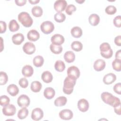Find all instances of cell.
I'll return each instance as SVG.
<instances>
[{"instance_id":"cell-1","label":"cell","mask_w":121,"mask_h":121,"mask_svg":"<svg viewBox=\"0 0 121 121\" xmlns=\"http://www.w3.org/2000/svg\"><path fill=\"white\" fill-rule=\"evenodd\" d=\"M103 102L112 107H115L121 104V101L118 97L113 96L111 93L104 92L102 93L101 95Z\"/></svg>"},{"instance_id":"cell-2","label":"cell","mask_w":121,"mask_h":121,"mask_svg":"<svg viewBox=\"0 0 121 121\" xmlns=\"http://www.w3.org/2000/svg\"><path fill=\"white\" fill-rule=\"evenodd\" d=\"M76 79L70 78L69 77H67L64 81L63 84V91L67 95L71 94L73 91L74 86L76 83Z\"/></svg>"},{"instance_id":"cell-3","label":"cell","mask_w":121,"mask_h":121,"mask_svg":"<svg viewBox=\"0 0 121 121\" xmlns=\"http://www.w3.org/2000/svg\"><path fill=\"white\" fill-rule=\"evenodd\" d=\"M18 20L21 24L26 27H30L33 23L32 18L29 13L26 12H21L18 15Z\"/></svg>"},{"instance_id":"cell-4","label":"cell","mask_w":121,"mask_h":121,"mask_svg":"<svg viewBox=\"0 0 121 121\" xmlns=\"http://www.w3.org/2000/svg\"><path fill=\"white\" fill-rule=\"evenodd\" d=\"M100 50L101 56L104 58L109 59L112 56V50L108 43H102L100 45Z\"/></svg>"},{"instance_id":"cell-5","label":"cell","mask_w":121,"mask_h":121,"mask_svg":"<svg viewBox=\"0 0 121 121\" xmlns=\"http://www.w3.org/2000/svg\"><path fill=\"white\" fill-rule=\"evenodd\" d=\"M40 29L43 33L47 35L51 33L54 30V26L51 21H46L41 24Z\"/></svg>"},{"instance_id":"cell-6","label":"cell","mask_w":121,"mask_h":121,"mask_svg":"<svg viewBox=\"0 0 121 121\" xmlns=\"http://www.w3.org/2000/svg\"><path fill=\"white\" fill-rule=\"evenodd\" d=\"M67 72L68 77L76 79L79 77L80 74L79 69L77 67L75 66L69 67L68 69Z\"/></svg>"},{"instance_id":"cell-7","label":"cell","mask_w":121,"mask_h":121,"mask_svg":"<svg viewBox=\"0 0 121 121\" xmlns=\"http://www.w3.org/2000/svg\"><path fill=\"white\" fill-rule=\"evenodd\" d=\"M30 100L29 97L26 95H21L17 100V103L20 107H27L30 104Z\"/></svg>"},{"instance_id":"cell-8","label":"cell","mask_w":121,"mask_h":121,"mask_svg":"<svg viewBox=\"0 0 121 121\" xmlns=\"http://www.w3.org/2000/svg\"><path fill=\"white\" fill-rule=\"evenodd\" d=\"M67 6V2L65 0H58L54 3V9L58 13H61L64 10Z\"/></svg>"},{"instance_id":"cell-9","label":"cell","mask_w":121,"mask_h":121,"mask_svg":"<svg viewBox=\"0 0 121 121\" xmlns=\"http://www.w3.org/2000/svg\"><path fill=\"white\" fill-rule=\"evenodd\" d=\"M16 112L15 106L12 104H8L2 108V112L4 115L8 116L14 115Z\"/></svg>"},{"instance_id":"cell-10","label":"cell","mask_w":121,"mask_h":121,"mask_svg":"<svg viewBox=\"0 0 121 121\" xmlns=\"http://www.w3.org/2000/svg\"><path fill=\"white\" fill-rule=\"evenodd\" d=\"M43 112L40 108H35L34 109L31 113V118L32 120L37 121L43 118Z\"/></svg>"},{"instance_id":"cell-11","label":"cell","mask_w":121,"mask_h":121,"mask_svg":"<svg viewBox=\"0 0 121 121\" xmlns=\"http://www.w3.org/2000/svg\"><path fill=\"white\" fill-rule=\"evenodd\" d=\"M23 50L27 54H32L35 51V46L32 43L26 42L23 46Z\"/></svg>"},{"instance_id":"cell-12","label":"cell","mask_w":121,"mask_h":121,"mask_svg":"<svg viewBox=\"0 0 121 121\" xmlns=\"http://www.w3.org/2000/svg\"><path fill=\"white\" fill-rule=\"evenodd\" d=\"M72 112L69 109H64L59 112L60 117L63 120H69L73 117Z\"/></svg>"},{"instance_id":"cell-13","label":"cell","mask_w":121,"mask_h":121,"mask_svg":"<svg viewBox=\"0 0 121 121\" xmlns=\"http://www.w3.org/2000/svg\"><path fill=\"white\" fill-rule=\"evenodd\" d=\"M88 102L85 99H80L78 102V107L79 110L82 112H86L89 108Z\"/></svg>"},{"instance_id":"cell-14","label":"cell","mask_w":121,"mask_h":121,"mask_svg":"<svg viewBox=\"0 0 121 121\" xmlns=\"http://www.w3.org/2000/svg\"><path fill=\"white\" fill-rule=\"evenodd\" d=\"M106 63L104 60L102 59L96 60L94 63V69L97 71H100L103 70L105 67Z\"/></svg>"},{"instance_id":"cell-15","label":"cell","mask_w":121,"mask_h":121,"mask_svg":"<svg viewBox=\"0 0 121 121\" xmlns=\"http://www.w3.org/2000/svg\"><path fill=\"white\" fill-rule=\"evenodd\" d=\"M51 41L53 44L61 45V44L64 43L65 39L62 35L60 34H55L52 36Z\"/></svg>"},{"instance_id":"cell-16","label":"cell","mask_w":121,"mask_h":121,"mask_svg":"<svg viewBox=\"0 0 121 121\" xmlns=\"http://www.w3.org/2000/svg\"><path fill=\"white\" fill-rule=\"evenodd\" d=\"M116 75L112 73H109L104 77L103 82L105 84L110 85L113 83L116 80Z\"/></svg>"},{"instance_id":"cell-17","label":"cell","mask_w":121,"mask_h":121,"mask_svg":"<svg viewBox=\"0 0 121 121\" xmlns=\"http://www.w3.org/2000/svg\"><path fill=\"white\" fill-rule=\"evenodd\" d=\"M27 37L29 40L35 42L39 39L40 34L36 30L32 29L28 32L27 34Z\"/></svg>"},{"instance_id":"cell-18","label":"cell","mask_w":121,"mask_h":121,"mask_svg":"<svg viewBox=\"0 0 121 121\" xmlns=\"http://www.w3.org/2000/svg\"><path fill=\"white\" fill-rule=\"evenodd\" d=\"M34 73L33 67L29 65L24 66L22 69V73L25 77H30L32 76Z\"/></svg>"},{"instance_id":"cell-19","label":"cell","mask_w":121,"mask_h":121,"mask_svg":"<svg viewBox=\"0 0 121 121\" xmlns=\"http://www.w3.org/2000/svg\"><path fill=\"white\" fill-rule=\"evenodd\" d=\"M24 40V36L21 33H17L12 37V41L14 44L20 45Z\"/></svg>"},{"instance_id":"cell-20","label":"cell","mask_w":121,"mask_h":121,"mask_svg":"<svg viewBox=\"0 0 121 121\" xmlns=\"http://www.w3.org/2000/svg\"><path fill=\"white\" fill-rule=\"evenodd\" d=\"M8 93L11 96H15L19 93V89L17 85L12 84L9 85L7 88Z\"/></svg>"},{"instance_id":"cell-21","label":"cell","mask_w":121,"mask_h":121,"mask_svg":"<svg viewBox=\"0 0 121 121\" xmlns=\"http://www.w3.org/2000/svg\"><path fill=\"white\" fill-rule=\"evenodd\" d=\"M89 24L93 26H97L100 22V17L96 14H92L88 18Z\"/></svg>"},{"instance_id":"cell-22","label":"cell","mask_w":121,"mask_h":121,"mask_svg":"<svg viewBox=\"0 0 121 121\" xmlns=\"http://www.w3.org/2000/svg\"><path fill=\"white\" fill-rule=\"evenodd\" d=\"M55 92L54 89L52 87H46L43 92L44 96L47 99H51L54 97Z\"/></svg>"},{"instance_id":"cell-23","label":"cell","mask_w":121,"mask_h":121,"mask_svg":"<svg viewBox=\"0 0 121 121\" xmlns=\"http://www.w3.org/2000/svg\"><path fill=\"white\" fill-rule=\"evenodd\" d=\"M41 78L44 82L49 83L52 81L53 76L52 74L49 71H45L42 73Z\"/></svg>"},{"instance_id":"cell-24","label":"cell","mask_w":121,"mask_h":121,"mask_svg":"<svg viewBox=\"0 0 121 121\" xmlns=\"http://www.w3.org/2000/svg\"><path fill=\"white\" fill-rule=\"evenodd\" d=\"M64 59L67 62H72L75 59V53L70 51H67L64 54Z\"/></svg>"},{"instance_id":"cell-25","label":"cell","mask_w":121,"mask_h":121,"mask_svg":"<svg viewBox=\"0 0 121 121\" xmlns=\"http://www.w3.org/2000/svg\"><path fill=\"white\" fill-rule=\"evenodd\" d=\"M72 36L75 38H79L82 35V30L78 26H74L70 31Z\"/></svg>"},{"instance_id":"cell-26","label":"cell","mask_w":121,"mask_h":121,"mask_svg":"<svg viewBox=\"0 0 121 121\" xmlns=\"http://www.w3.org/2000/svg\"><path fill=\"white\" fill-rule=\"evenodd\" d=\"M67 101V99L65 96H61L57 98L54 102V105L56 106H63L65 105Z\"/></svg>"},{"instance_id":"cell-27","label":"cell","mask_w":121,"mask_h":121,"mask_svg":"<svg viewBox=\"0 0 121 121\" xmlns=\"http://www.w3.org/2000/svg\"><path fill=\"white\" fill-rule=\"evenodd\" d=\"M42 87V84L38 81H34L31 83V90L35 93L39 92Z\"/></svg>"},{"instance_id":"cell-28","label":"cell","mask_w":121,"mask_h":121,"mask_svg":"<svg viewBox=\"0 0 121 121\" xmlns=\"http://www.w3.org/2000/svg\"><path fill=\"white\" fill-rule=\"evenodd\" d=\"M9 28L11 32H14L17 31L19 28V25L15 19L10 21L9 24Z\"/></svg>"},{"instance_id":"cell-29","label":"cell","mask_w":121,"mask_h":121,"mask_svg":"<svg viewBox=\"0 0 121 121\" xmlns=\"http://www.w3.org/2000/svg\"><path fill=\"white\" fill-rule=\"evenodd\" d=\"M50 49L51 52L54 54H59L62 51V47L60 45H57L52 43L50 46Z\"/></svg>"},{"instance_id":"cell-30","label":"cell","mask_w":121,"mask_h":121,"mask_svg":"<svg viewBox=\"0 0 121 121\" xmlns=\"http://www.w3.org/2000/svg\"><path fill=\"white\" fill-rule=\"evenodd\" d=\"M33 64L36 67H41L44 62L43 58L40 55H37L34 57L33 59Z\"/></svg>"},{"instance_id":"cell-31","label":"cell","mask_w":121,"mask_h":121,"mask_svg":"<svg viewBox=\"0 0 121 121\" xmlns=\"http://www.w3.org/2000/svg\"><path fill=\"white\" fill-rule=\"evenodd\" d=\"M31 11L33 16L35 17H40L43 14V9L41 7L38 6L33 7Z\"/></svg>"},{"instance_id":"cell-32","label":"cell","mask_w":121,"mask_h":121,"mask_svg":"<svg viewBox=\"0 0 121 121\" xmlns=\"http://www.w3.org/2000/svg\"><path fill=\"white\" fill-rule=\"evenodd\" d=\"M28 110L26 107H22L18 112L17 117L20 120L25 119L28 116Z\"/></svg>"},{"instance_id":"cell-33","label":"cell","mask_w":121,"mask_h":121,"mask_svg":"<svg viewBox=\"0 0 121 121\" xmlns=\"http://www.w3.org/2000/svg\"><path fill=\"white\" fill-rule=\"evenodd\" d=\"M54 68L58 72H62L65 69V65L63 61L60 60H57L54 64Z\"/></svg>"},{"instance_id":"cell-34","label":"cell","mask_w":121,"mask_h":121,"mask_svg":"<svg viewBox=\"0 0 121 121\" xmlns=\"http://www.w3.org/2000/svg\"><path fill=\"white\" fill-rule=\"evenodd\" d=\"M71 47L73 50L76 52H79L83 48V44L79 41H74L71 44Z\"/></svg>"},{"instance_id":"cell-35","label":"cell","mask_w":121,"mask_h":121,"mask_svg":"<svg viewBox=\"0 0 121 121\" xmlns=\"http://www.w3.org/2000/svg\"><path fill=\"white\" fill-rule=\"evenodd\" d=\"M112 66L115 70L120 71L121 70V60L115 59L112 62Z\"/></svg>"},{"instance_id":"cell-36","label":"cell","mask_w":121,"mask_h":121,"mask_svg":"<svg viewBox=\"0 0 121 121\" xmlns=\"http://www.w3.org/2000/svg\"><path fill=\"white\" fill-rule=\"evenodd\" d=\"M54 18L55 21L58 23L63 22L66 19V16L62 13H57L54 15Z\"/></svg>"},{"instance_id":"cell-37","label":"cell","mask_w":121,"mask_h":121,"mask_svg":"<svg viewBox=\"0 0 121 121\" xmlns=\"http://www.w3.org/2000/svg\"><path fill=\"white\" fill-rule=\"evenodd\" d=\"M8 81V77L6 73L1 71L0 72V85H3L7 83Z\"/></svg>"},{"instance_id":"cell-38","label":"cell","mask_w":121,"mask_h":121,"mask_svg":"<svg viewBox=\"0 0 121 121\" xmlns=\"http://www.w3.org/2000/svg\"><path fill=\"white\" fill-rule=\"evenodd\" d=\"M10 102L9 98L5 95H3L0 97V104L2 106H5L9 104Z\"/></svg>"},{"instance_id":"cell-39","label":"cell","mask_w":121,"mask_h":121,"mask_svg":"<svg viewBox=\"0 0 121 121\" xmlns=\"http://www.w3.org/2000/svg\"><path fill=\"white\" fill-rule=\"evenodd\" d=\"M117 11L116 7L113 5H109L105 9V12L108 15L114 14Z\"/></svg>"},{"instance_id":"cell-40","label":"cell","mask_w":121,"mask_h":121,"mask_svg":"<svg viewBox=\"0 0 121 121\" xmlns=\"http://www.w3.org/2000/svg\"><path fill=\"white\" fill-rule=\"evenodd\" d=\"M77 9L76 7L73 4L68 5L66 9V12L69 15H71Z\"/></svg>"},{"instance_id":"cell-41","label":"cell","mask_w":121,"mask_h":121,"mask_svg":"<svg viewBox=\"0 0 121 121\" xmlns=\"http://www.w3.org/2000/svg\"><path fill=\"white\" fill-rule=\"evenodd\" d=\"M18 84L21 87L25 88H26L28 86V81L26 79V78H22L19 79L18 81Z\"/></svg>"},{"instance_id":"cell-42","label":"cell","mask_w":121,"mask_h":121,"mask_svg":"<svg viewBox=\"0 0 121 121\" xmlns=\"http://www.w3.org/2000/svg\"><path fill=\"white\" fill-rule=\"evenodd\" d=\"M113 24L117 27H121V17L117 16L113 19Z\"/></svg>"},{"instance_id":"cell-43","label":"cell","mask_w":121,"mask_h":121,"mask_svg":"<svg viewBox=\"0 0 121 121\" xmlns=\"http://www.w3.org/2000/svg\"><path fill=\"white\" fill-rule=\"evenodd\" d=\"M113 91L117 94L119 95H121V83L119 82L118 83L116 84L113 87Z\"/></svg>"},{"instance_id":"cell-44","label":"cell","mask_w":121,"mask_h":121,"mask_svg":"<svg viewBox=\"0 0 121 121\" xmlns=\"http://www.w3.org/2000/svg\"><path fill=\"white\" fill-rule=\"evenodd\" d=\"M0 34H2V33H5L6 32V28H7L6 23L4 21H0Z\"/></svg>"},{"instance_id":"cell-45","label":"cell","mask_w":121,"mask_h":121,"mask_svg":"<svg viewBox=\"0 0 121 121\" xmlns=\"http://www.w3.org/2000/svg\"><path fill=\"white\" fill-rule=\"evenodd\" d=\"M114 43L116 45L119 46H121V36H117L114 39Z\"/></svg>"},{"instance_id":"cell-46","label":"cell","mask_w":121,"mask_h":121,"mask_svg":"<svg viewBox=\"0 0 121 121\" xmlns=\"http://www.w3.org/2000/svg\"><path fill=\"white\" fill-rule=\"evenodd\" d=\"M15 2L17 6H22L26 4V0H15Z\"/></svg>"},{"instance_id":"cell-47","label":"cell","mask_w":121,"mask_h":121,"mask_svg":"<svg viewBox=\"0 0 121 121\" xmlns=\"http://www.w3.org/2000/svg\"><path fill=\"white\" fill-rule=\"evenodd\" d=\"M114 112H115L118 114V115H121V104L119 105L118 106H115L114 107Z\"/></svg>"},{"instance_id":"cell-48","label":"cell","mask_w":121,"mask_h":121,"mask_svg":"<svg viewBox=\"0 0 121 121\" xmlns=\"http://www.w3.org/2000/svg\"><path fill=\"white\" fill-rule=\"evenodd\" d=\"M121 50H118V51H117L115 53V58L117 59H119V60H121Z\"/></svg>"},{"instance_id":"cell-49","label":"cell","mask_w":121,"mask_h":121,"mask_svg":"<svg viewBox=\"0 0 121 121\" xmlns=\"http://www.w3.org/2000/svg\"><path fill=\"white\" fill-rule=\"evenodd\" d=\"M28 1L31 4H36L39 2V0H29Z\"/></svg>"},{"instance_id":"cell-50","label":"cell","mask_w":121,"mask_h":121,"mask_svg":"<svg viewBox=\"0 0 121 121\" xmlns=\"http://www.w3.org/2000/svg\"><path fill=\"white\" fill-rule=\"evenodd\" d=\"M0 39H1V47H0V52L2 51L3 50V44H2V43H3V39L1 37H0Z\"/></svg>"},{"instance_id":"cell-51","label":"cell","mask_w":121,"mask_h":121,"mask_svg":"<svg viewBox=\"0 0 121 121\" xmlns=\"http://www.w3.org/2000/svg\"><path fill=\"white\" fill-rule=\"evenodd\" d=\"M75 1L78 3H79V4H82V3H83L85 0H76Z\"/></svg>"}]
</instances>
